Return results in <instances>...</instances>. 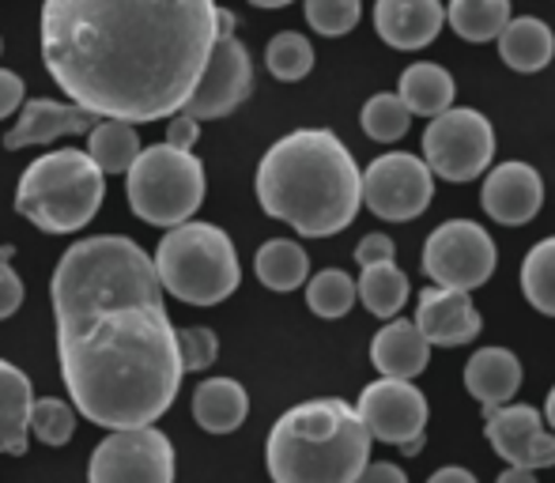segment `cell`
Instances as JSON below:
<instances>
[{
    "instance_id": "obj_7",
    "label": "cell",
    "mask_w": 555,
    "mask_h": 483,
    "mask_svg": "<svg viewBox=\"0 0 555 483\" xmlns=\"http://www.w3.org/2000/svg\"><path fill=\"white\" fill-rule=\"evenodd\" d=\"M129 208L152 227H178L193 220L205 200V167L193 152L170 147L167 140L140 147L132 167L125 170Z\"/></svg>"
},
{
    "instance_id": "obj_18",
    "label": "cell",
    "mask_w": 555,
    "mask_h": 483,
    "mask_svg": "<svg viewBox=\"0 0 555 483\" xmlns=\"http://www.w3.org/2000/svg\"><path fill=\"white\" fill-rule=\"evenodd\" d=\"M446 23L442 0H374V30L393 50H424Z\"/></svg>"
},
{
    "instance_id": "obj_9",
    "label": "cell",
    "mask_w": 555,
    "mask_h": 483,
    "mask_svg": "<svg viewBox=\"0 0 555 483\" xmlns=\"http://www.w3.org/2000/svg\"><path fill=\"white\" fill-rule=\"evenodd\" d=\"M254 91V61H249V50L234 38V15L220 8V35H216V45L205 61V73H201L193 95L185 99L182 114L197 121L208 118H227L234 114Z\"/></svg>"
},
{
    "instance_id": "obj_15",
    "label": "cell",
    "mask_w": 555,
    "mask_h": 483,
    "mask_svg": "<svg viewBox=\"0 0 555 483\" xmlns=\"http://www.w3.org/2000/svg\"><path fill=\"white\" fill-rule=\"evenodd\" d=\"M480 205L503 227H521V223L537 220V212L544 205V182L537 174V167H529L521 159L491 167L488 178H483Z\"/></svg>"
},
{
    "instance_id": "obj_8",
    "label": "cell",
    "mask_w": 555,
    "mask_h": 483,
    "mask_svg": "<svg viewBox=\"0 0 555 483\" xmlns=\"http://www.w3.org/2000/svg\"><path fill=\"white\" fill-rule=\"evenodd\" d=\"M495 129L473 106H450L424 132V162L442 182H473L491 167Z\"/></svg>"
},
{
    "instance_id": "obj_24",
    "label": "cell",
    "mask_w": 555,
    "mask_h": 483,
    "mask_svg": "<svg viewBox=\"0 0 555 483\" xmlns=\"http://www.w3.org/2000/svg\"><path fill=\"white\" fill-rule=\"evenodd\" d=\"M453 76L446 73L442 65H431V61H420V65H409L401 73V83H397V99L409 106V114L416 118H439L442 110L453 106Z\"/></svg>"
},
{
    "instance_id": "obj_40",
    "label": "cell",
    "mask_w": 555,
    "mask_h": 483,
    "mask_svg": "<svg viewBox=\"0 0 555 483\" xmlns=\"http://www.w3.org/2000/svg\"><path fill=\"white\" fill-rule=\"evenodd\" d=\"M356 483H409V477L389 461H366V469L359 472Z\"/></svg>"
},
{
    "instance_id": "obj_38",
    "label": "cell",
    "mask_w": 555,
    "mask_h": 483,
    "mask_svg": "<svg viewBox=\"0 0 555 483\" xmlns=\"http://www.w3.org/2000/svg\"><path fill=\"white\" fill-rule=\"evenodd\" d=\"M393 257H397V246H393V238H389V235H366V238L356 246V261H359V269H363V264L393 261Z\"/></svg>"
},
{
    "instance_id": "obj_26",
    "label": "cell",
    "mask_w": 555,
    "mask_h": 483,
    "mask_svg": "<svg viewBox=\"0 0 555 483\" xmlns=\"http://www.w3.org/2000/svg\"><path fill=\"white\" fill-rule=\"evenodd\" d=\"M356 299L374 317H397L404 302H409V276L397 269V261L363 264V272L356 279Z\"/></svg>"
},
{
    "instance_id": "obj_45",
    "label": "cell",
    "mask_w": 555,
    "mask_h": 483,
    "mask_svg": "<svg viewBox=\"0 0 555 483\" xmlns=\"http://www.w3.org/2000/svg\"><path fill=\"white\" fill-rule=\"evenodd\" d=\"M249 4H257V8H287L292 0H249Z\"/></svg>"
},
{
    "instance_id": "obj_12",
    "label": "cell",
    "mask_w": 555,
    "mask_h": 483,
    "mask_svg": "<svg viewBox=\"0 0 555 483\" xmlns=\"http://www.w3.org/2000/svg\"><path fill=\"white\" fill-rule=\"evenodd\" d=\"M495 241L473 220H446L424 246V272L435 279V287H453V291L483 287L495 272Z\"/></svg>"
},
{
    "instance_id": "obj_33",
    "label": "cell",
    "mask_w": 555,
    "mask_h": 483,
    "mask_svg": "<svg viewBox=\"0 0 555 483\" xmlns=\"http://www.w3.org/2000/svg\"><path fill=\"white\" fill-rule=\"evenodd\" d=\"M30 431L42 446H65L76 434V412L61 396H42L30 401Z\"/></svg>"
},
{
    "instance_id": "obj_21",
    "label": "cell",
    "mask_w": 555,
    "mask_h": 483,
    "mask_svg": "<svg viewBox=\"0 0 555 483\" xmlns=\"http://www.w3.org/2000/svg\"><path fill=\"white\" fill-rule=\"evenodd\" d=\"M499 57L514 68V73H541L555 57V35L544 19L537 15H518L499 30Z\"/></svg>"
},
{
    "instance_id": "obj_44",
    "label": "cell",
    "mask_w": 555,
    "mask_h": 483,
    "mask_svg": "<svg viewBox=\"0 0 555 483\" xmlns=\"http://www.w3.org/2000/svg\"><path fill=\"white\" fill-rule=\"evenodd\" d=\"M544 423L555 431V386H552V393H548V401H544Z\"/></svg>"
},
{
    "instance_id": "obj_11",
    "label": "cell",
    "mask_w": 555,
    "mask_h": 483,
    "mask_svg": "<svg viewBox=\"0 0 555 483\" xmlns=\"http://www.w3.org/2000/svg\"><path fill=\"white\" fill-rule=\"evenodd\" d=\"M88 483H175V446L159 427H125L91 454Z\"/></svg>"
},
{
    "instance_id": "obj_27",
    "label": "cell",
    "mask_w": 555,
    "mask_h": 483,
    "mask_svg": "<svg viewBox=\"0 0 555 483\" xmlns=\"http://www.w3.org/2000/svg\"><path fill=\"white\" fill-rule=\"evenodd\" d=\"M446 23L465 42H495L499 30L511 23V0H450Z\"/></svg>"
},
{
    "instance_id": "obj_37",
    "label": "cell",
    "mask_w": 555,
    "mask_h": 483,
    "mask_svg": "<svg viewBox=\"0 0 555 483\" xmlns=\"http://www.w3.org/2000/svg\"><path fill=\"white\" fill-rule=\"evenodd\" d=\"M201 140V121L190 118V114L178 110L175 118L167 121V144L170 147H182V152H193V144Z\"/></svg>"
},
{
    "instance_id": "obj_14",
    "label": "cell",
    "mask_w": 555,
    "mask_h": 483,
    "mask_svg": "<svg viewBox=\"0 0 555 483\" xmlns=\"http://www.w3.org/2000/svg\"><path fill=\"white\" fill-rule=\"evenodd\" d=\"M483 434L491 449L506 465L518 469H552L555 465V434L544 431V416L533 404H499L483 408Z\"/></svg>"
},
{
    "instance_id": "obj_34",
    "label": "cell",
    "mask_w": 555,
    "mask_h": 483,
    "mask_svg": "<svg viewBox=\"0 0 555 483\" xmlns=\"http://www.w3.org/2000/svg\"><path fill=\"white\" fill-rule=\"evenodd\" d=\"M363 19V0H307V23L325 38H340Z\"/></svg>"
},
{
    "instance_id": "obj_41",
    "label": "cell",
    "mask_w": 555,
    "mask_h": 483,
    "mask_svg": "<svg viewBox=\"0 0 555 483\" xmlns=\"http://www.w3.org/2000/svg\"><path fill=\"white\" fill-rule=\"evenodd\" d=\"M427 483H476V477L468 469H461V465H446V469L435 472Z\"/></svg>"
},
{
    "instance_id": "obj_39",
    "label": "cell",
    "mask_w": 555,
    "mask_h": 483,
    "mask_svg": "<svg viewBox=\"0 0 555 483\" xmlns=\"http://www.w3.org/2000/svg\"><path fill=\"white\" fill-rule=\"evenodd\" d=\"M23 80L15 73H8V68H0V121L12 118L15 110H20L27 99H23Z\"/></svg>"
},
{
    "instance_id": "obj_20",
    "label": "cell",
    "mask_w": 555,
    "mask_h": 483,
    "mask_svg": "<svg viewBox=\"0 0 555 483\" xmlns=\"http://www.w3.org/2000/svg\"><path fill=\"white\" fill-rule=\"evenodd\" d=\"M465 389L483 404V408L511 404V396L521 389L518 355L506 352V348H480V352L465 363Z\"/></svg>"
},
{
    "instance_id": "obj_4",
    "label": "cell",
    "mask_w": 555,
    "mask_h": 483,
    "mask_svg": "<svg viewBox=\"0 0 555 483\" xmlns=\"http://www.w3.org/2000/svg\"><path fill=\"white\" fill-rule=\"evenodd\" d=\"M371 434L340 396L287 408L264 442L272 483H356L371 461Z\"/></svg>"
},
{
    "instance_id": "obj_10",
    "label": "cell",
    "mask_w": 555,
    "mask_h": 483,
    "mask_svg": "<svg viewBox=\"0 0 555 483\" xmlns=\"http://www.w3.org/2000/svg\"><path fill=\"white\" fill-rule=\"evenodd\" d=\"M359 197L378 220L409 223L427 212L435 197V174L412 152H386L359 174Z\"/></svg>"
},
{
    "instance_id": "obj_30",
    "label": "cell",
    "mask_w": 555,
    "mask_h": 483,
    "mask_svg": "<svg viewBox=\"0 0 555 483\" xmlns=\"http://www.w3.org/2000/svg\"><path fill=\"white\" fill-rule=\"evenodd\" d=\"M307 306L314 310L318 317H325V322H336V317H344L356 306V279L340 269L318 272L307 284Z\"/></svg>"
},
{
    "instance_id": "obj_31",
    "label": "cell",
    "mask_w": 555,
    "mask_h": 483,
    "mask_svg": "<svg viewBox=\"0 0 555 483\" xmlns=\"http://www.w3.org/2000/svg\"><path fill=\"white\" fill-rule=\"evenodd\" d=\"M264 65H269V73L276 80L295 83L302 76H310V68H314V45L299 30H284V35H276L264 45Z\"/></svg>"
},
{
    "instance_id": "obj_22",
    "label": "cell",
    "mask_w": 555,
    "mask_h": 483,
    "mask_svg": "<svg viewBox=\"0 0 555 483\" xmlns=\"http://www.w3.org/2000/svg\"><path fill=\"white\" fill-rule=\"evenodd\" d=\"M249 396L234 378H208L193 389V419L208 434H231L246 423Z\"/></svg>"
},
{
    "instance_id": "obj_19",
    "label": "cell",
    "mask_w": 555,
    "mask_h": 483,
    "mask_svg": "<svg viewBox=\"0 0 555 483\" xmlns=\"http://www.w3.org/2000/svg\"><path fill=\"white\" fill-rule=\"evenodd\" d=\"M371 363L378 366L382 378L412 381L431 363V344H427L424 332L416 329V322H409V317H389L386 329L371 340Z\"/></svg>"
},
{
    "instance_id": "obj_43",
    "label": "cell",
    "mask_w": 555,
    "mask_h": 483,
    "mask_svg": "<svg viewBox=\"0 0 555 483\" xmlns=\"http://www.w3.org/2000/svg\"><path fill=\"white\" fill-rule=\"evenodd\" d=\"M424 446H427V431H424V434H416V439H409V442H404V446H397V449H401L404 457H416Z\"/></svg>"
},
{
    "instance_id": "obj_17",
    "label": "cell",
    "mask_w": 555,
    "mask_h": 483,
    "mask_svg": "<svg viewBox=\"0 0 555 483\" xmlns=\"http://www.w3.org/2000/svg\"><path fill=\"white\" fill-rule=\"evenodd\" d=\"M103 121L99 114L83 110L76 103H53V99H30V103L20 106V118H15L12 129L4 132V147L15 152V147H42L53 144L61 136H80V132H91Z\"/></svg>"
},
{
    "instance_id": "obj_13",
    "label": "cell",
    "mask_w": 555,
    "mask_h": 483,
    "mask_svg": "<svg viewBox=\"0 0 555 483\" xmlns=\"http://www.w3.org/2000/svg\"><path fill=\"white\" fill-rule=\"evenodd\" d=\"M366 434L386 446H404L427 431V396L404 378H378L359 393L356 404Z\"/></svg>"
},
{
    "instance_id": "obj_16",
    "label": "cell",
    "mask_w": 555,
    "mask_h": 483,
    "mask_svg": "<svg viewBox=\"0 0 555 483\" xmlns=\"http://www.w3.org/2000/svg\"><path fill=\"white\" fill-rule=\"evenodd\" d=\"M416 329L431 348H461L473 344L483 329L480 310L473 306L468 291L453 287H424L416 299Z\"/></svg>"
},
{
    "instance_id": "obj_2",
    "label": "cell",
    "mask_w": 555,
    "mask_h": 483,
    "mask_svg": "<svg viewBox=\"0 0 555 483\" xmlns=\"http://www.w3.org/2000/svg\"><path fill=\"white\" fill-rule=\"evenodd\" d=\"M220 35L216 0H42L53 83L99 118H175Z\"/></svg>"
},
{
    "instance_id": "obj_6",
    "label": "cell",
    "mask_w": 555,
    "mask_h": 483,
    "mask_svg": "<svg viewBox=\"0 0 555 483\" xmlns=\"http://www.w3.org/2000/svg\"><path fill=\"white\" fill-rule=\"evenodd\" d=\"M155 276L167 295L190 306H216L238 291V253L216 223H178L155 249Z\"/></svg>"
},
{
    "instance_id": "obj_25",
    "label": "cell",
    "mask_w": 555,
    "mask_h": 483,
    "mask_svg": "<svg viewBox=\"0 0 555 483\" xmlns=\"http://www.w3.org/2000/svg\"><path fill=\"white\" fill-rule=\"evenodd\" d=\"M254 272L269 291H295V287L307 284L310 276V257L299 241L292 238H269L254 257Z\"/></svg>"
},
{
    "instance_id": "obj_1",
    "label": "cell",
    "mask_w": 555,
    "mask_h": 483,
    "mask_svg": "<svg viewBox=\"0 0 555 483\" xmlns=\"http://www.w3.org/2000/svg\"><path fill=\"white\" fill-rule=\"evenodd\" d=\"M50 299L76 408L106 431L155 423L185 370L152 257L125 235L73 241L53 269Z\"/></svg>"
},
{
    "instance_id": "obj_3",
    "label": "cell",
    "mask_w": 555,
    "mask_h": 483,
    "mask_svg": "<svg viewBox=\"0 0 555 483\" xmlns=\"http://www.w3.org/2000/svg\"><path fill=\"white\" fill-rule=\"evenodd\" d=\"M359 174L344 140L330 129H295L264 152L257 200L264 216L292 223L302 238H333L359 216Z\"/></svg>"
},
{
    "instance_id": "obj_42",
    "label": "cell",
    "mask_w": 555,
    "mask_h": 483,
    "mask_svg": "<svg viewBox=\"0 0 555 483\" xmlns=\"http://www.w3.org/2000/svg\"><path fill=\"white\" fill-rule=\"evenodd\" d=\"M495 483H537V472L533 469H518V465H511L506 472H499Z\"/></svg>"
},
{
    "instance_id": "obj_23",
    "label": "cell",
    "mask_w": 555,
    "mask_h": 483,
    "mask_svg": "<svg viewBox=\"0 0 555 483\" xmlns=\"http://www.w3.org/2000/svg\"><path fill=\"white\" fill-rule=\"evenodd\" d=\"M30 381L20 366L0 360V454H27L30 439Z\"/></svg>"
},
{
    "instance_id": "obj_5",
    "label": "cell",
    "mask_w": 555,
    "mask_h": 483,
    "mask_svg": "<svg viewBox=\"0 0 555 483\" xmlns=\"http://www.w3.org/2000/svg\"><path fill=\"white\" fill-rule=\"evenodd\" d=\"M106 197V174L88 152H46L20 174L15 212L46 235H73L99 216Z\"/></svg>"
},
{
    "instance_id": "obj_28",
    "label": "cell",
    "mask_w": 555,
    "mask_h": 483,
    "mask_svg": "<svg viewBox=\"0 0 555 483\" xmlns=\"http://www.w3.org/2000/svg\"><path fill=\"white\" fill-rule=\"evenodd\" d=\"M88 155L103 174H125L140 155V136L129 121L103 118L88 132Z\"/></svg>"
},
{
    "instance_id": "obj_35",
    "label": "cell",
    "mask_w": 555,
    "mask_h": 483,
    "mask_svg": "<svg viewBox=\"0 0 555 483\" xmlns=\"http://www.w3.org/2000/svg\"><path fill=\"white\" fill-rule=\"evenodd\" d=\"M220 355V340H216L212 329L205 325H193V329L178 332V360H182V370H208Z\"/></svg>"
},
{
    "instance_id": "obj_36",
    "label": "cell",
    "mask_w": 555,
    "mask_h": 483,
    "mask_svg": "<svg viewBox=\"0 0 555 483\" xmlns=\"http://www.w3.org/2000/svg\"><path fill=\"white\" fill-rule=\"evenodd\" d=\"M12 253H15L12 246H0V322L12 317L15 310L23 306V279L15 276V269L8 264Z\"/></svg>"
},
{
    "instance_id": "obj_32",
    "label": "cell",
    "mask_w": 555,
    "mask_h": 483,
    "mask_svg": "<svg viewBox=\"0 0 555 483\" xmlns=\"http://www.w3.org/2000/svg\"><path fill=\"white\" fill-rule=\"evenodd\" d=\"M359 121H363V132L371 140H378V144H393V140H401L404 132H409L412 114H409V106L393 95V91H386V95L366 99Z\"/></svg>"
},
{
    "instance_id": "obj_29",
    "label": "cell",
    "mask_w": 555,
    "mask_h": 483,
    "mask_svg": "<svg viewBox=\"0 0 555 483\" xmlns=\"http://www.w3.org/2000/svg\"><path fill=\"white\" fill-rule=\"evenodd\" d=\"M521 291L529 306L555 317V235L537 241L521 261Z\"/></svg>"
}]
</instances>
